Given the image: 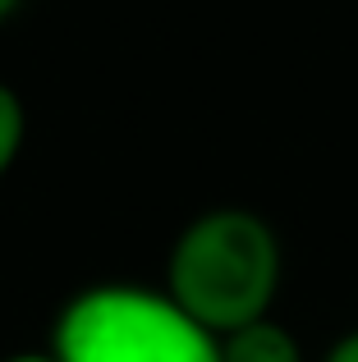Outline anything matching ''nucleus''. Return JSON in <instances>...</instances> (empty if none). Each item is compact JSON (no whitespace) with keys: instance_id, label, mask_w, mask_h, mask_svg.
<instances>
[{"instance_id":"obj_1","label":"nucleus","mask_w":358,"mask_h":362,"mask_svg":"<svg viewBox=\"0 0 358 362\" xmlns=\"http://www.w3.org/2000/svg\"><path fill=\"white\" fill-rule=\"evenodd\" d=\"M280 289V239L258 211L216 206L179 230L166 262V293L207 335L262 321Z\"/></svg>"},{"instance_id":"obj_2","label":"nucleus","mask_w":358,"mask_h":362,"mask_svg":"<svg viewBox=\"0 0 358 362\" xmlns=\"http://www.w3.org/2000/svg\"><path fill=\"white\" fill-rule=\"evenodd\" d=\"M55 362H221V344L171 303L166 289L97 284L64 303Z\"/></svg>"},{"instance_id":"obj_3","label":"nucleus","mask_w":358,"mask_h":362,"mask_svg":"<svg viewBox=\"0 0 358 362\" xmlns=\"http://www.w3.org/2000/svg\"><path fill=\"white\" fill-rule=\"evenodd\" d=\"M216 344H221V362H304L299 339L271 317L248 321V326L221 335Z\"/></svg>"},{"instance_id":"obj_4","label":"nucleus","mask_w":358,"mask_h":362,"mask_svg":"<svg viewBox=\"0 0 358 362\" xmlns=\"http://www.w3.org/2000/svg\"><path fill=\"white\" fill-rule=\"evenodd\" d=\"M23 138H28V110H23V101H18V92L9 88V83H0V179H5L9 165L18 160Z\"/></svg>"},{"instance_id":"obj_5","label":"nucleus","mask_w":358,"mask_h":362,"mask_svg":"<svg viewBox=\"0 0 358 362\" xmlns=\"http://www.w3.org/2000/svg\"><path fill=\"white\" fill-rule=\"evenodd\" d=\"M326 362H358V330H350V335L335 339L331 354H326Z\"/></svg>"},{"instance_id":"obj_6","label":"nucleus","mask_w":358,"mask_h":362,"mask_svg":"<svg viewBox=\"0 0 358 362\" xmlns=\"http://www.w3.org/2000/svg\"><path fill=\"white\" fill-rule=\"evenodd\" d=\"M18 5H23V0H0V23H5V18H9V14H14V9H18Z\"/></svg>"},{"instance_id":"obj_7","label":"nucleus","mask_w":358,"mask_h":362,"mask_svg":"<svg viewBox=\"0 0 358 362\" xmlns=\"http://www.w3.org/2000/svg\"><path fill=\"white\" fill-rule=\"evenodd\" d=\"M9 362H55L51 354H46V358H33V354H28V358H9Z\"/></svg>"}]
</instances>
